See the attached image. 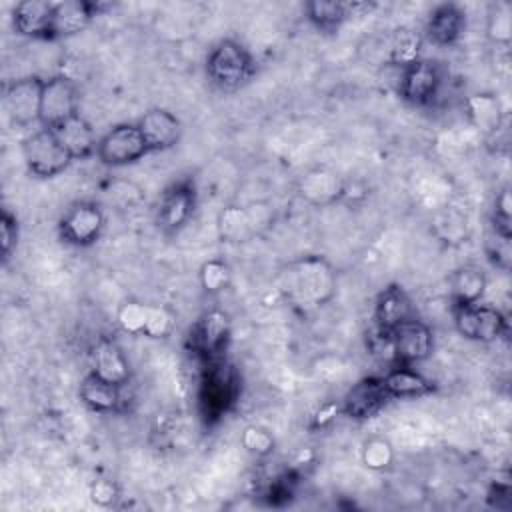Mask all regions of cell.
<instances>
[{
  "mask_svg": "<svg viewBox=\"0 0 512 512\" xmlns=\"http://www.w3.org/2000/svg\"><path fill=\"white\" fill-rule=\"evenodd\" d=\"M148 314H150V304H142V302H134V300L124 302L118 308V324L124 332L144 336Z\"/></svg>",
  "mask_w": 512,
  "mask_h": 512,
  "instance_id": "f1b7e54d",
  "label": "cell"
},
{
  "mask_svg": "<svg viewBox=\"0 0 512 512\" xmlns=\"http://www.w3.org/2000/svg\"><path fill=\"white\" fill-rule=\"evenodd\" d=\"M22 154L28 170L38 178H52L64 172L72 162V156L52 128L32 132L22 144Z\"/></svg>",
  "mask_w": 512,
  "mask_h": 512,
  "instance_id": "3957f363",
  "label": "cell"
},
{
  "mask_svg": "<svg viewBox=\"0 0 512 512\" xmlns=\"http://www.w3.org/2000/svg\"><path fill=\"white\" fill-rule=\"evenodd\" d=\"M206 72L218 88L234 90L254 74V60L242 44L222 40L212 48L206 62Z\"/></svg>",
  "mask_w": 512,
  "mask_h": 512,
  "instance_id": "7a4b0ae2",
  "label": "cell"
},
{
  "mask_svg": "<svg viewBox=\"0 0 512 512\" xmlns=\"http://www.w3.org/2000/svg\"><path fill=\"white\" fill-rule=\"evenodd\" d=\"M98 14V4L84 0L54 2L50 38H64L82 32Z\"/></svg>",
  "mask_w": 512,
  "mask_h": 512,
  "instance_id": "e0dca14e",
  "label": "cell"
},
{
  "mask_svg": "<svg viewBox=\"0 0 512 512\" xmlns=\"http://www.w3.org/2000/svg\"><path fill=\"white\" fill-rule=\"evenodd\" d=\"M486 252L496 268H500V270L510 268V258H512L510 236H504V234L492 230V234L486 240Z\"/></svg>",
  "mask_w": 512,
  "mask_h": 512,
  "instance_id": "d6a6232c",
  "label": "cell"
},
{
  "mask_svg": "<svg viewBox=\"0 0 512 512\" xmlns=\"http://www.w3.org/2000/svg\"><path fill=\"white\" fill-rule=\"evenodd\" d=\"M120 496V490L114 480H96L90 486V500L98 506H112L116 498Z\"/></svg>",
  "mask_w": 512,
  "mask_h": 512,
  "instance_id": "8d00e7d4",
  "label": "cell"
},
{
  "mask_svg": "<svg viewBox=\"0 0 512 512\" xmlns=\"http://www.w3.org/2000/svg\"><path fill=\"white\" fill-rule=\"evenodd\" d=\"M238 380L232 366L222 360L210 362V368L202 380L200 388V404L206 418L222 416L236 400Z\"/></svg>",
  "mask_w": 512,
  "mask_h": 512,
  "instance_id": "52a82bcc",
  "label": "cell"
},
{
  "mask_svg": "<svg viewBox=\"0 0 512 512\" xmlns=\"http://www.w3.org/2000/svg\"><path fill=\"white\" fill-rule=\"evenodd\" d=\"M416 318L410 296L396 284L384 288L374 304V322L378 328L390 332L398 324Z\"/></svg>",
  "mask_w": 512,
  "mask_h": 512,
  "instance_id": "ac0fdd59",
  "label": "cell"
},
{
  "mask_svg": "<svg viewBox=\"0 0 512 512\" xmlns=\"http://www.w3.org/2000/svg\"><path fill=\"white\" fill-rule=\"evenodd\" d=\"M230 282V268L224 260L212 258L200 268V284L208 294H218Z\"/></svg>",
  "mask_w": 512,
  "mask_h": 512,
  "instance_id": "f546056e",
  "label": "cell"
},
{
  "mask_svg": "<svg viewBox=\"0 0 512 512\" xmlns=\"http://www.w3.org/2000/svg\"><path fill=\"white\" fill-rule=\"evenodd\" d=\"M52 10H54V2H44V0H24L16 4L12 12L14 30L22 36L50 38Z\"/></svg>",
  "mask_w": 512,
  "mask_h": 512,
  "instance_id": "ffe728a7",
  "label": "cell"
},
{
  "mask_svg": "<svg viewBox=\"0 0 512 512\" xmlns=\"http://www.w3.org/2000/svg\"><path fill=\"white\" fill-rule=\"evenodd\" d=\"M16 242H18V220L8 210H4L0 216V250L4 260L10 258Z\"/></svg>",
  "mask_w": 512,
  "mask_h": 512,
  "instance_id": "d590c367",
  "label": "cell"
},
{
  "mask_svg": "<svg viewBox=\"0 0 512 512\" xmlns=\"http://www.w3.org/2000/svg\"><path fill=\"white\" fill-rule=\"evenodd\" d=\"M440 88L438 66L430 60H414L408 66L400 68V96L416 106L428 104Z\"/></svg>",
  "mask_w": 512,
  "mask_h": 512,
  "instance_id": "8fae6325",
  "label": "cell"
},
{
  "mask_svg": "<svg viewBox=\"0 0 512 512\" xmlns=\"http://www.w3.org/2000/svg\"><path fill=\"white\" fill-rule=\"evenodd\" d=\"M194 208H196L194 186L188 180L176 182L160 198L158 226L166 232H176L192 218Z\"/></svg>",
  "mask_w": 512,
  "mask_h": 512,
  "instance_id": "5bb4252c",
  "label": "cell"
},
{
  "mask_svg": "<svg viewBox=\"0 0 512 512\" xmlns=\"http://www.w3.org/2000/svg\"><path fill=\"white\" fill-rule=\"evenodd\" d=\"M510 30H512V24H510L508 8H504L502 12L496 10V14L490 18V26H488L490 36L496 42H508L510 40Z\"/></svg>",
  "mask_w": 512,
  "mask_h": 512,
  "instance_id": "74e56055",
  "label": "cell"
},
{
  "mask_svg": "<svg viewBox=\"0 0 512 512\" xmlns=\"http://www.w3.org/2000/svg\"><path fill=\"white\" fill-rule=\"evenodd\" d=\"M390 336H392L394 358L400 364H408V366L426 360L434 346L432 330L422 320H416V318H410L398 324L394 330H390Z\"/></svg>",
  "mask_w": 512,
  "mask_h": 512,
  "instance_id": "30bf717a",
  "label": "cell"
},
{
  "mask_svg": "<svg viewBox=\"0 0 512 512\" xmlns=\"http://www.w3.org/2000/svg\"><path fill=\"white\" fill-rule=\"evenodd\" d=\"M172 324H174V316H172V312L168 308L152 306L150 304V314H148L144 336H148V338H164V336L170 334Z\"/></svg>",
  "mask_w": 512,
  "mask_h": 512,
  "instance_id": "836d02e7",
  "label": "cell"
},
{
  "mask_svg": "<svg viewBox=\"0 0 512 512\" xmlns=\"http://www.w3.org/2000/svg\"><path fill=\"white\" fill-rule=\"evenodd\" d=\"M78 394L80 400L96 412H114L122 402V388L100 378L96 372H90L82 378Z\"/></svg>",
  "mask_w": 512,
  "mask_h": 512,
  "instance_id": "cb8c5ba5",
  "label": "cell"
},
{
  "mask_svg": "<svg viewBox=\"0 0 512 512\" xmlns=\"http://www.w3.org/2000/svg\"><path fill=\"white\" fill-rule=\"evenodd\" d=\"M380 382H382L388 398H416V396H424L432 390L430 380H426L420 372H416L408 364H400V366L388 370L380 378Z\"/></svg>",
  "mask_w": 512,
  "mask_h": 512,
  "instance_id": "d4e9b609",
  "label": "cell"
},
{
  "mask_svg": "<svg viewBox=\"0 0 512 512\" xmlns=\"http://www.w3.org/2000/svg\"><path fill=\"white\" fill-rule=\"evenodd\" d=\"M306 14L310 18V22L314 26H318L320 30H336L346 18H350V2H324V0H316V2H308L306 4Z\"/></svg>",
  "mask_w": 512,
  "mask_h": 512,
  "instance_id": "4316f807",
  "label": "cell"
},
{
  "mask_svg": "<svg viewBox=\"0 0 512 512\" xmlns=\"http://www.w3.org/2000/svg\"><path fill=\"white\" fill-rule=\"evenodd\" d=\"M148 146L138 124H118L108 130L96 146V154L106 166H126L148 154Z\"/></svg>",
  "mask_w": 512,
  "mask_h": 512,
  "instance_id": "277c9868",
  "label": "cell"
},
{
  "mask_svg": "<svg viewBox=\"0 0 512 512\" xmlns=\"http://www.w3.org/2000/svg\"><path fill=\"white\" fill-rule=\"evenodd\" d=\"M230 338V318L222 310L206 312L192 330V348L208 362L220 360Z\"/></svg>",
  "mask_w": 512,
  "mask_h": 512,
  "instance_id": "4fadbf2b",
  "label": "cell"
},
{
  "mask_svg": "<svg viewBox=\"0 0 512 512\" xmlns=\"http://www.w3.org/2000/svg\"><path fill=\"white\" fill-rule=\"evenodd\" d=\"M44 80L40 76H24L10 82L4 90L6 112L16 126H28L40 122V102H42Z\"/></svg>",
  "mask_w": 512,
  "mask_h": 512,
  "instance_id": "9c48e42d",
  "label": "cell"
},
{
  "mask_svg": "<svg viewBox=\"0 0 512 512\" xmlns=\"http://www.w3.org/2000/svg\"><path fill=\"white\" fill-rule=\"evenodd\" d=\"M150 152H162L178 144L182 136L180 120L166 108H152L136 122Z\"/></svg>",
  "mask_w": 512,
  "mask_h": 512,
  "instance_id": "9a60e30c",
  "label": "cell"
},
{
  "mask_svg": "<svg viewBox=\"0 0 512 512\" xmlns=\"http://www.w3.org/2000/svg\"><path fill=\"white\" fill-rule=\"evenodd\" d=\"M268 222L264 206H226L218 216V232L226 242H246Z\"/></svg>",
  "mask_w": 512,
  "mask_h": 512,
  "instance_id": "7c38bea8",
  "label": "cell"
},
{
  "mask_svg": "<svg viewBox=\"0 0 512 512\" xmlns=\"http://www.w3.org/2000/svg\"><path fill=\"white\" fill-rule=\"evenodd\" d=\"M484 290H486V276L482 270L474 266H464L456 270L450 278V294L454 300V308L480 302Z\"/></svg>",
  "mask_w": 512,
  "mask_h": 512,
  "instance_id": "484cf974",
  "label": "cell"
},
{
  "mask_svg": "<svg viewBox=\"0 0 512 512\" xmlns=\"http://www.w3.org/2000/svg\"><path fill=\"white\" fill-rule=\"evenodd\" d=\"M104 224L106 218L102 208L96 202L80 200L64 212L58 230L64 242L74 246H90L100 238Z\"/></svg>",
  "mask_w": 512,
  "mask_h": 512,
  "instance_id": "5b68a950",
  "label": "cell"
},
{
  "mask_svg": "<svg viewBox=\"0 0 512 512\" xmlns=\"http://www.w3.org/2000/svg\"><path fill=\"white\" fill-rule=\"evenodd\" d=\"M454 324L464 338L476 342H494L508 330L504 314L480 302L454 308Z\"/></svg>",
  "mask_w": 512,
  "mask_h": 512,
  "instance_id": "8992f818",
  "label": "cell"
},
{
  "mask_svg": "<svg viewBox=\"0 0 512 512\" xmlns=\"http://www.w3.org/2000/svg\"><path fill=\"white\" fill-rule=\"evenodd\" d=\"M420 46H422V38L410 30V28H398L394 30L390 44H388V58L392 64L404 68L410 62L418 60L420 54Z\"/></svg>",
  "mask_w": 512,
  "mask_h": 512,
  "instance_id": "83f0119b",
  "label": "cell"
},
{
  "mask_svg": "<svg viewBox=\"0 0 512 512\" xmlns=\"http://www.w3.org/2000/svg\"><path fill=\"white\" fill-rule=\"evenodd\" d=\"M242 444L248 452L256 456H266L274 448V438L270 436L268 430L258 428V426H248L242 434Z\"/></svg>",
  "mask_w": 512,
  "mask_h": 512,
  "instance_id": "e575fe53",
  "label": "cell"
},
{
  "mask_svg": "<svg viewBox=\"0 0 512 512\" xmlns=\"http://www.w3.org/2000/svg\"><path fill=\"white\" fill-rule=\"evenodd\" d=\"M470 114L486 130H494L502 122L500 104L492 96H474L470 100Z\"/></svg>",
  "mask_w": 512,
  "mask_h": 512,
  "instance_id": "4dcf8cb0",
  "label": "cell"
},
{
  "mask_svg": "<svg viewBox=\"0 0 512 512\" xmlns=\"http://www.w3.org/2000/svg\"><path fill=\"white\" fill-rule=\"evenodd\" d=\"M78 114V88L68 76H54L44 80L40 102V124L54 128Z\"/></svg>",
  "mask_w": 512,
  "mask_h": 512,
  "instance_id": "ba28073f",
  "label": "cell"
},
{
  "mask_svg": "<svg viewBox=\"0 0 512 512\" xmlns=\"http://www.w3.org/2000/svg\"><path fill=\"white\" fill-rule=\"evenodd\" d=\"M52 130L58 136V140L62 142V146L68 150L72 160H84L96 152L98 140L94 136V130L80 114L64 120L62 124L54 126Z\"/></svg>",
  "mask_w": 512,
  "mask_h": 512,
  "instance_id": "7402d4cb",
  "label": "cell"
},
{
  "mask_svg": "<svg viewBox=\"0 0 512 512\" xmlns=\"http://www.w3.org/2000/svg\"><path fill=\"white\" fill-rule=\"evenodd\" d=\"M466 26V16L456 4H440L432 10L428 24H426V34L434 44L448 46L454 44Z\"/></svg>",
  "mask_w": 512,
  "mask_h": 512,
  "instance_id": "603a6c76",
  "label": "cell"
},
{
  "mask_svg": "<svg viewBox=\"0 0 512 512\" xmlns=\"http://www.w3.org/2000/svg\"><path fill=\"white\" fill-rule=\"evenodd\" d=\"M362 460L364 464L370 468V470H384L392 464L394 460V448L388 440L384 438H370L366 444H364V450H362Z\"/></svg>",
  "mask_w": 512,
  "mask_h": 512,
  "instance_id": "1f68e13d",
  "label": "cell"
},
{
  "mask_svg": "<svg viewBox=\"0 0 512 512\" xmlns=\"http://www.w3.org/2000/svg\"><path fill=\"white\" fill-rule=\"evenodd\" d=\"M92 372H96L100 378H104L110 384H116L120 388H124L132 376L126 354L110 338L98 340V344L94 348V370Z\"/></svg>",
  "mask_w": 512,
  "mask_h": 512,
  "instance_id": "44dd1931",
  "label": "cell"
},
{
  "mask_svg": "<svg viewBox=\"0 0 512 512\" xmlns=\"http://www.w3.org/2000/svg\"><path fill=\"white\" fill-rule=\"evenodd\" d=\"M386 400L388 394L384 392L380 378H364L344 396V412L356 420H364L374 416Z\"/></svg>",
  "mask_w": 512,
  "mask_h": 512,
  "instance_id": "d6986e66",
  "label": "cell"
},
{
  "mask_svg": "<svg viewBox=\"0 0 512 512\" xmlns=\"http://www.w3.org/2000/svg\"><path fill=\"white\" fill-rule=\"evenodd\" d=\"M282 290L294 302L322 306L336 294V272L324 256L310 254L288 264L282 272Z\"/></svg>",
  "mask_w": 512,
  "mask_h": 512,
  "instance_id": "6da1fadb",
  "label": "cell"
},
{
  "mask_svg": "<svg viewBox=\"0 0 512 512\" xmlns=\"http://www.w3.org/2000/svg\"><path fill=\"white\" fill-rule=\"evenodd\" d=\"M300 198L312 206H330L346 194L344 180L328 168L306 170L296 186Z\"/></svg>",
  "mask_w": 512,
  "mask_h": 512,
  "instance_id": "2e32d148",
  "label": "cell"
}]
</instances>
